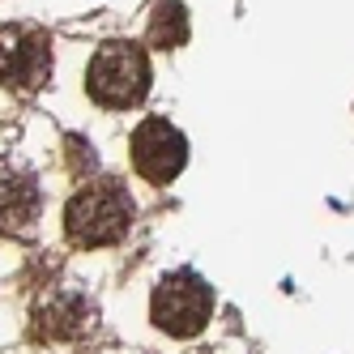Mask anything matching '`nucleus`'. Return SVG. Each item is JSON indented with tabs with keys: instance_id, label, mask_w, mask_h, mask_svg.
<instances>
[{
	"instance_id": "f257e3e1",
	"label": "nucleus",
	"mask_w": 354,
	"mask_h": 354,
	"mask_svg": "<svg viewBox=\"0 0 354 354\" xmlns=\"http://www.w3.org/2000/svg\"><path fill=\"white\" fill-rule=\"evenodd\" d=\"M133 222V196L120 180H94L82 192H73L64 209V235L77 248H107Z\"/></svg>"
},
{
	"instance_id": "423d86ee",
	"label": "nucleus",
	"mask_w": 354,
	"mask_h": 354,
	"mask_svg": "<svg viewBox=\"0 0 354 354\" xmlns=\"http://www.w3.org/2000/svg\"><path fill=\"white\" fill-rule=\"evenodd\" d=\"M39 184L30 175H0V235L26 239L39 226Z\"/></svg>"
},
{
	"instance_id": "6e6552de",
	"label": "nucleus",
	"mask_w": 354,
	"mask_h": 354,
	"mask_svg": "<svg viewBox=\"0 0 354 354\" xmlns=\"http://www.w3.org/2000/svg\"><path fill=\"white\" fill-rule=\"evenodd\" d=\"M188 39V9L180 0H162V5L149 13V43L171 52V47H184Z\"/></svg>"
},
{
	"instance_id": "39448f33",
	"label": "nucleus",
	"mask_w": 354,
	"mask_h": 354,
	"mask_svg": "<svg viewBox=\"0 0 354 354\" xmlns=\"http://www.w3.org/2000/svg\"><path fill=\"white\" fill-rule=\"evenodd\" d=\"M188 162V141L171 120H145L133 133V167L149 184H171Z\"/></svg>"
},
{
	"instance_id": "0eeeda50",
	"label": "nucleus",
	"mask_w": 354,
	"mask_h": 354,
	"mask_svg": "<svg viewBox=\"0 0 354 354\" xmlns=\"http://www.w3.org/2000/svg\"><path fill=\"white\" fill-rule=\"evenodd\" d=\"M86 324H90V303L82 295H73V290H56L47 303L35 308L30 333L39 342H64V337H77Z\"/></svg>"
},
{
	"instance_id": "f03ea898",
	"label": "nucleus",
	"mask_w": 354,
	"mask_h": 354,
	"mask_svg": "<svg viewBox=\"0 0 354 354\" xmlns=\"http://www.w3.org/2000/svg\"><path fill=\"white\" fill-rule=\"evenodd\" d=\"M86 90L98 107H137L149 90V56L137 43H107L90 60Z\"/></svg>"
},
{
	"instance_id": "7ed1b4c3",
	"label": "nucleus",
	"mask_w": 354,
	"mask_h": 354,
	"mask_svg": "<svg viewBox=\"0 0 354 354\" xmlns=\"http://www.w3.org/2000/svg\"><path fill=\"white\" fill-rule=\"evenodd\" d=\"M214 316V290L196 273H171L154 290V324L171 337H196Z\"/></svg>"
},
{
	"instance_id": "20e7f679",
	"label": "nucleus",
	"mask_w": 354,
	"mask_h": 354,
	"mask_svg": "<svg viewBox=\"0 0 354 354\" xmlns=\"http://www.w3.org/2000/svg\"><path fill=\"white\" fill-rule=\"evenodd\" d=\"M52 77V39L39 26H0V86L35 94Z\"/></svg>"
}]
</instances>
